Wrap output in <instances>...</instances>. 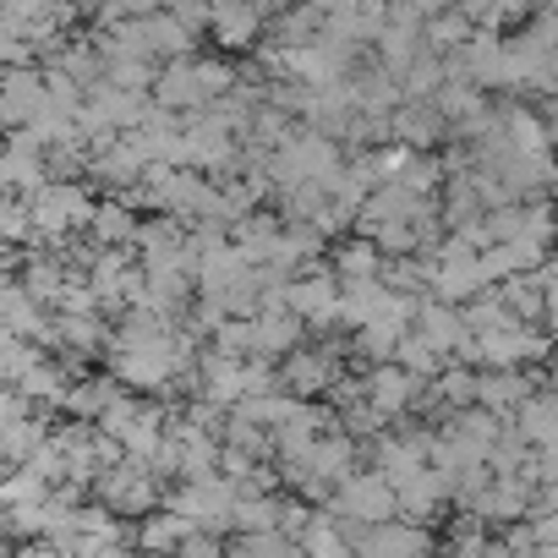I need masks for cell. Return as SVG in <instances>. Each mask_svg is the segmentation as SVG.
<instances>
[{
  "label": "cell",
  "instance_id": "1",
  "mask_svg": "<svg viewBox=\"0 0 558 558\" xmlns=\"http://www.w3.org/2000/svg\"><path fill=\"white\" fill-rule=\"evenodd\" d=\"M427 291L449 307H465L487 291V279H482V257L471 241H444L438 257L427 263Z\"/></svg>",
  "mask_w": 558,
  "mask_h": 558
},
{
  "label": "cell",
  "instance_id": "2",
  "mask_svg": "<svg viewBox=\"0 0 558 558\" xmlns=\"http://www.w3.org/2000/svg\"><path fill=\"white\" fill-rule=\"evenodd\" d=\"M335 509H340V520L384 525V520H395L400 498H395V482L384 471H351V476L335 482Z\"/></svg>",
  "mask_w": 558,
  "mask_h": 558
},
{
  "label": "cell",
  "instance_id": "3",
  "mask_svg": "<svg viewBox=\"0 0 558 558\" xmlns=\"http://www.w3.org/2000/svg\"><path fill=\"white\" fill-rule=\"evenodd\" d=\"M45 116H66V110L50 99V83H45L39 72H23V66H17V72L0 77V121L34 132Z\"/></svg>",
  "mask_w": 558,
  "mask_h": 558
},
{
  "label": "cell",
  "instance_id": "4",
  "mask_svg": "<svg viewBox=\"0 0 558 558\" xmlns=\"http://www.w3.org/2000/svg\"><path fill=\"white\" fill-rule=\"evenodd\" d=\"M28 214H34L39 235H66L72 225L94 219V203L83 186H39V192H28Z\"/></svg>",
  "mask_w": 558,
  "mask_h": 558
},
{
  "label": "cell",
  "instance_id": "5",
  "mask_svg": "<svg viewBox=\"0 0 558 558\" xmlns=\"http://www.w3.org/2000/svg\"><path fill=\"white\" fill-rule=\"evenodd\" d=\"M356 558H427V531L411 520H384V525H362L356 531Z\"/></svg>",
  "mask_w": 558,
  "mask_h": 558
},
{
  "label": "cell",
  "instance_id": "6",
  "mask_svg": "<svg viewBox=\"0 0 558 558\" xmlns=\"http://www.w3.org/2000/svg\"><path fill=\"white\" fill-rule=\"evenodd\" d=\"M99 487H105V509H116V514H154V504H159V487H154V476H148V465H110L105 476H99Z\"/></svg>",
  "mask_w": 558,
  "mask_h": 558
},
{
  "label": "cell",
  "instance_id": "7",
  "mask_svg": "<svg viewBox=\"0 0 558 558\" xmlns=\"http://www.w3.org/2000/svg\"><path fill=\"white\" fill-rule=\"evenodd\" d=\"M362 400L384 416V422H395L400 411H411L416 400H422V378L416 373H405V367H373L367 373V384H362Z\"/></svg>",
  "mask_w": 558,
  "mask_h": 558
},
{
  "label": "cell",
  "instance_id": "8",
  "mask_svg": "<svg viewBox=\"0 0 558 558\" xmlns=\"http://www.w3.org/2000/svg\"><path fill=\"white\" fill-rule=\"evenodd\" d=\"M302 340V318L291 307L279 313H263V318H246V356L252 362H274V356H291Z\"/></svg>",
  "mask_w": 558,
  "mask_h": 558
},
{
  "label": "cell",
  "instance_id": "9",
  "mask_svg": "<svg viewBox=\"0 0 558 558\" xmlns=\"http://www.w3.org/2000/svg\"><path fill=\"white\" fill-rule=\"evenodd\" d=\"M411 335H422L438 356H460V345L471 340V329H465V313L460 307H449V302H422L416 307V318H411Z\"/></svg>",
  "mask_w": 558,
  "mask_h": 558
},
{
  "label": "cell",
  "instance_id": "10",
  "mask_svg": "<svg viewBox=\"0 0 558 558\" xmlns=\"http://www.w3.org/2000/svg\"><path fill=\"white\" fill-rule=\"evenodd\" d=\"M286 307L302 324H335L340 318V279L335 274H307L286 286Z\"/></svg>",
  "mask_w": 558,
  "mask_h": 558
},
{
  "label": "cell",
  "instance_id": "11",
  "mask_svg": "<svg viewBox=\"0 0 558 558\" xmlns=\"http://www.w3.org/2000/svg\"><path fill=\"white\" fill-rule=\"evenodd\" d=\"M531 395H536V384H531L520 367H493V373H482V378H476V405H482V411H493V416L520 411Z\"/></svg>",
  "mask_w": 558,
  "mask_h": 558
},
{
  "label": "cell",
  "instance_id": "12",
  "mask_svg": "<svg viewBox=\"0 0 558 558\" xmlns=\"http://www.w3.org/2000/svg\"><path fill=\"white\" fill-rule=\"evenodd\" d=\"M39 137L23 132L7 154H0V186H17V192H39L45 186V159H39Z\"/></svg>",
  "mask_w": 558,
  "mask_h": 558
},
{
  "label": "cell",
  "instance_id": "13",
  "mask_svg": "<svg viewBox=\"0 0 558 558\" xmlns=\"http://www.w3.org/2000/svg\"><path fill=\"white\" fill-rule=\"evenodd\" d=\"M154 105L165 110H186V105H208L203 94V77H197V61H175L154 77Z\"/></svg>",
  "mask_w": 558,
  "mask_h": 558
},
{
  "label": "cell",
  "instance_id": "14",
  "mask_svg": "<svg viewBox=\"0 0 558 558\" xmlns=\"http://www.w3.org/2000/svg\"><path fill=\"white\" fill-rule=\"evenodd\" d=\"M335 356L329 351H291V362H286V389L291 395H324L329 384H335Z\"/></svg>",
  "mask_w": 558,
  "mask_h": 558
},
{
  "label": "cell",
  "instance_id": "15",
  "mask_svg": "<svg viewBox=\"0 0 558 558\" xmlns=\"http://www.w3.org/2000/svg\"><path fill=\"white\" fill-rule=\"evenodd\" d=\"M208 28H214V39H219L225 50H246V45L257 39V28H263V12L252 7V0H241V7H219V12L208 17Z\"/></svg>",
  "mask_w": 558,
  "mask_h": 558
},
{
  "label": "cell",
  "instance_id": "16",
  "mask_svg": "<svg viewBox=\"0 0 558 558\" xmlns=\"http://www.w3.org/2000/svg\"><path fill=\"white\" fill-rule=\"evenodd\" d=\"M186 536H192V520H186V514H175V509H154V514H143L137 547H143V553H181Z\"/></svg>",
  "mask_w": 558,
  "mask_h": 558
},
{
  "label": "cell",
  "instance_id": "17",
  "mask_svg": "<svg viewBox=\"0 0 558 558\" xmlns=\"http://www.w3.org/2000/svg\"><path fill=\"white\" fill-rule=\"evenodd\" d=\"M335 274H340V286H367V279H378V274H384V252H378V241H367V235L345 241L340 257H335Z\"/></svg>",
  "mask_w": 558,
  "mask_h": 558
},
{
  "label": "cell",
  "instance_id": "18",
  "mask_svg": "<svg viewBox=\"0 0 558 558\" xmlns=\"http://www.w3.org/2000/svg\"><path fill=\"white\" fill-rule=\"evenodd\" d=\"M498 296H504V307H509L520 324H531V318H542V313H547V302H542V274H536V268H531V274L504 279Z\"/></svg>",
  "mask_w": 558,
  "mask_h": 558
},
{
  "label": "cell",
  "instance_id": "19",
  "mask_svg": "<svg viewBox=\"0 0 558 558\" xmlns=\"http://www.w3.org/2000/svg\"><path fill=\"white\" fill-rule=\"evenodd\" d=\"M39 444H45V427H39V422H28V416H23V422H12L7 433H0V454L17 460V465H28Z\"/></svg>",
  "mask_w": 558,
  "mask_h": 558
},
{
  "label": "cell",
  "instance_id": "20",
  "mask_svg": "<svg viewBox=\"0 0 558 558\" xmlns=\"http://www.w3.org/2000/svg\"><path fill=\"white\" fill-rule=\"evenodd\" d=\"M302 536H307V547H302L307 558H356V547H351L335 525H324V520H307Z\"/></svg>",
  "mask_w": 558,
  "mask_h": 558
},
{
  "label": "cell",
  "instance_id": "21",
  "mask_svg": "<svg viewBox=\"0 0 558 558\" xmlns=\"http://www.w3.org/2000/svg\"><path fill=\"white\" fill-rule=\"evenodd\" d=\"M88 225L99 230V241H105V246H116V241L137 235V219H132V208H121V203H105V208H94V219H88Z\"/></svg>",
  "mask_w": 558,
  "mask_h": 558
},
{
  "label": "cell",
  "instance_id": "22",
  "mask_svg": "<svg viewBox=\"0 0 558 558\" xmlns=\"http://www.w3.org/2000/svg\"><path fill=\"white\" fill-rule=\"evenodd\" d=\"M438 400L454 405V411L476 405V373H465V367H444V373H438Z\"/></svg>",
  "mask_w": 558,
  "mask_h": 558
},
{
  "label": "cell",
  "instance_id": "23",
  "mask_svg": "<svg viewBox=\"0 0 558 558\" xmlns=\"http://www.w3.org/2000/svg\"><path fill=\"white\" fill-rule=\"evenodd\" d=\"M23 405H28V400H23L17 389H7V384H0V433H7L12 422H23V416H28Z\"/></svg>",
  "mask_w": 558,
  "mask_h": 558
},
{
  "label": "cell",
  "instance_id": "24",
  "mask_svg": "<svg viewBox=\"0 0 558 558\" xmlns=\"http://www.w3.org/2000/svg\"><path fill=\"white\" fill-rule=\"evenodd\" d=\"M547 132L558 137V94H547Z\"/></svg>",
  "mask_w": 558,
  "mask_h": 558
},
{
  "label": "cell",
  "instance_id": "25",
  "mask_svg": "<svg viewBox=\"0 0 558 558\" xmlns=\"http://www.w3.org/2000/svg\"><path fill=\"white\" fill-rule=\"evenodd\" d=\"M547 351H558V318H547Z\"/></svg>",
  "mask_w": 558,
  "mask_h": 558
}]
</instances>
